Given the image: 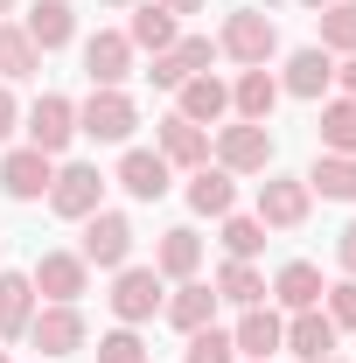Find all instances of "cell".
I'll list each match as a JSON object with an SVG mask.
<instances>
[{
	"instance_id": "cell-1",
	"label": "cell",
	"mask_w": 356,
	"mask_h": 363,
	"mask_svg": "<svg viewBox=\"0 0 356 363\" xmlns=\"http://www.w3.org/2000/svg\"><path fill=\"white\" fill-rule=\"evenodd\" d=\"M77 259H84L91 272L133 266V217H126V210H91V217H84V238H77Z\"/></svg>"
},
{
	"instance_id": "cell-2",
	"label": "cell",
	"mask_w": 356,
	"mask_h": 363,
	"mask_svg": "<svg viewBox=\"0 0 356 363\" xmlns=\"http://www.w3.org/2000/svg\"><path fill=\"white\" fill-rule=\"evenodd\" d=\"M217 56L245 63V70L272 63V56H279V28H272V14H259V7H238V14H223V28H217Z\"/></svg>"
},
{
	"instance_id": "cell-3",
	"label": "cell",
	"mask_w": 356,
	"mask_h": 363,
	"mask_svg": "<svg viewBox=\"0 0 356 363\" xmlns=\"http://www.w3.org/2000/svg\"><path fill=\"white\" fill-rule=\"evenodd\" d=\"M112 315H119V328H140V321H154L161 315V301H168V279L154 266H119L112 272Z\"/></svg>"
},
{
	"instance_id": "cell-4",
	"label": "cell",
	"mask_w": 356,
	"mask_h": 363,
	"mask_svg": "<svg viewBox=\"0 0 356 363\" xmlns=\"http://www.w3.org/2000/svg\"><path fill=\"white\" fill-rule=\"evenodd\" d=\"M210 161H217V168H230V175H272V126H252V119L217 126Z\"/></svg>"
},
{
	"instance_id": "cell-5",
	"label": "cell",
	"mask_w": 356,
	"mask_h": 363,
	"mask_svg": "<svg viewBox=\"0 0 356 363\" xmlns=\"http://www.w3.org/2000/svg\"><path fill=\"white\" fill-rule=\"evenodd\" d=\"M133 126H140V105L126 91H91L84 105H77V133L98 140V147H126Z\"/></svg>"
},
{
	"instance_id": "cell-6",
	"label": "cell",
	"mask_w": 356,
	"mask_h": 363,
	"mask_svg": "<svg viewBox=\"0 0 356 363\" xmlns=\"http://www.w3.org/2000/svg\"><path fill=\"white\" fill-rule=\"evenodd\" d=\"M49 182H56V161H49L43 147H28V140H21V147H7V154H0V196H7V203H43Z\"/></svg>"
},
{
	"instance_id": "cell-7",
	"label": "cell",
	"mask_w": 356,
	"mask_h": 363,
	"mask_svg": "<svg viewBox=\"0 0 356 363\" xmlns=\"http://www.w3.org/2000/svg\"><path fill=\"white\" fill-rule=\"evenodd\" d=\"M49 210L70 217V224H84L91 210H105V175H98L91 161H63L56 182H49Z\"/></svg>"
},
{
	"instance_id": "cell-8",
	"label": "cell",
	"mask_w": 356,
	"mask_h": 363,
	"mask_svg": "<svg viewBox=\"0 0 356 363\" xmlns=\"http://www.w3.org/2000/svg\"><path fill=\"white\" fill-rule=\"evenodd\" d=\"M21 133H28V147H43L49 161H56V154L77 140V105H70L63 91H43V98L21 112Z\"/></svg>"
},
{
	"instance_id": "cell-9",
	"label": "cell",
	"mask_w": 356,
	"mask_h": 363,
	"mask_svg": "<svg viewBox=\"0 0 356 363\" xmlns=\"http://www.w3.org/2000/svg\"><path fill=\"white\" fill-rule=\"evenodd\" d=\"M28 279H35V301H56V308H77L91 294V266L77 252H43V259L28 266Z\"/></svg>"
},
{
	"instance_id": "cell-10",
	"label": "cell",
	"mask_w": 356,
	"mask_h": 363,
	"mask_svg": "<svg viewBox=\"0 0 356 363\" xmlns=\"http://www.w3.org/2000/svg\"><path fill=\"white\" fill-rule=\"evenodd\" d=\"M21 342H35L43 357H77V350L91 342V328H84V308H56V301H43Z\"/></svg>"
},
{
	"instance_id": "cell-11",
	"label": "cell",
	"mask_w": 356,
	"mask_h": 363,
	"mask_svg": "<svg viewBox=\"0 0 356 363\" xmlns=\"http://www.w3.org/2000/svg\"><path fill=\"white\" fill-rule=\"evenodd\" d=\"M133 56H140V49L126 43V28H98V35L84 43V77H91V91H126Z\"/></svg>"
},
{
	"instance_id": "cell-12",
	"label": "cell",
	"mask_w": 356,
	"mask_h": 363,
	"mask_svg": "<svg viewBox=\"0 0 356 363\" xmlns=\"http://www.w3.org/2000/svg\"><path fill=\"white\" fill-rule=\"evenodd\" d=\"M308 210H314V196H308L301 175H266L259 182V210H252V217H259L266 230H301Z\"/></svg>"
},
{
	"instance_id": "cell-13",
	"label": "cell",
	"mask_w": 356,
	"mask_h": 363,
	"mask_svg": "<svg viewBox=\"0 0 356 363\" xmlns=\"http://www.w3.org/2000/svg\"><path fill=\"white\" fill-rule=\"evenodd\" d=\"M154 154H161L175 175H196V168H210V126H189L182 112H168V119L154 126Z\"/></svg>"
},
{
	"instance_id": "cell-14",
	"label": "cell",
	"mask_w": 356,
	"mask_h": 363,
	"mask_svg": "<svg viewBox=\"0 0 356 363\" xmlns=\"http://www.w3.org/2000/svg\"><path fill=\"white\" fill-rule=\"evenodd\" d=\"M321 294H328V279H321V266L314 259H287V266L266 279V301L279 308V315H301V308H321Z\"/></svg>"
},
{
	"instance_id": "cell-15",
	"label": "cell",
	"mask_w": 356,
	"mask_h": 363,
	"mask_svg": "<svg viewBox=\"0 0 356 363\" xmlns=\"http://www.w3.org/2000/svg\"><path fill=\"white\" fill-rule=\"evenodd\" d=\"M230 342H238V357H245V363L279 357V342H287V315H279L272 301H259V308H238V328H230Z\"/></svg>"
},
{
	"instance_id": "cell-16",
	"label": "cell",
	"mask_w": 356,
	"mask_h": 363,
	"mask_svg": "<svg viewBox=\"0 0 356 363\" xmlns=\"http://www.w3.org/2000/svg\"><path fill=\"white\" fill-rule=\"evenodd\" d=\"M279 91H287V98H308V105H321V98L335 91V56H328L321 43L294 49V56H287V70H279Z\"/></svg>"
},
{
	"instance_id": "cell-17",
	"label": "cell",
	"mask_w": 356,
	"mask_h": 363,
	"mask_svg": "<svg viewBox=\"0 0 356 363\" xmlns=\"http://www.w3.org/2000/svg\"><path fill=\"white\" fill-rule=\"evenodd\" d=\"M112 182H119L133 203H161V196L175 189V168H168L154 147H126V154H119V175H112Z\"/></svg>"
},
{
	"instance_id": "cell-18",
	"label": "cell",
	"mask_w": 356,
	"mask_h": 363,
	"mask_svg": "<svg viewBox=\"0 0 356 363\" xmlns=\"http://www.w3.org/2000/svg\"><path fill=\"white\" fill-rule=\"evenodd\" d=\"M287 91H279V70H238V84H230V119H252V126H272V105H279Z\"/></svg>"
},
{
	"instance_id": "cell-19",
	"label": "cell",
	"mask_w": 356,
	"mask_h": 363,
	"mask_svg": "<svg viewBox=\"0 0 356 363\" xmlns=\"http://www.w3.org/2000/svg\"><path fill=\"white\" fill-rule=\"evenodd\" d=\"M161 315L175 335H196V328H210L217 321V286H203V279H175V294L161 301Z\"/></svg>"
},
{
	"instance_id": "cell-20",
	"label": "cell",
	"mask_w": 356,
	"mask_h": 363,
	"mask_svg": "<svg viewBox=\"0 0 356 363\" xmlns=\"http://www.w3.org/2000/svg\"><path fill=\"white\" fill-rule=\"evenodd\" d=\"M175 112L189 126H217V119H230V84H223L217 70H203V77H189L175 91Z\"/></svg>"
},
{
	"instance_id": "cell-21",
	"label": "cell",
	"mask_w": 356,
	"mask_h": 363,
	"mask_svg": "<svg viewBox=\"0 0 356 363\" xmlns=\"http://www.w3.org/2000/svg\"><path fill=\"white\" fill-rule=\"evenodd\" d=\"M335 342H343L335 321L321 315V308H301V315H287V342H279V350L301 357V363H321V357H335Z\"/></svg>"
},
{
	"instance_id": "cell-22",
	"label": "cell",
	"mask_w": 356,
	"mask_h": 363,
	"mask_svg": "<svg viewBox=\"0 0 356 363\" xmlns=\"http://www.w3.org/2000/svg\"><path fill=\"white\" fill-rule=\"evenodd\" d=\"M21 28H28V43L43 49H70L77 43V7H70V0H35V7H28V14H21Z\"/></svg>"
},
{
	"instance_id": "cell-23",
	"label": "cell",
	"mask_w": 356,
	"mask_h": 363,
	"mask_svg": "<svg viewBox=\"0 0 356 363\" xmlns=\"http://www.w3.org/2000/svg\"><path fill=\"white\" fill-rule=\"evenodd\" d=\"M182 196H189V210H196V217H230V210H238V175L210 161V168H196V175H189Z\"/></svg>"
},
{
	"instance_id": "cell-24",
	"label": "cell",
	"mask_w": 356,
	"mask_h": 363,
	"mask_svg": "<svg viewBox=\"0 0 356 363\" xmlns=\"http://www.w3.org/2000/svg\"><path fill=\"white\" fill-rule=\"evenodd\" d=\"M35 321V279L28 272H0V342H21Z\"/></svg>"
},
{
	"instance_id": "cell-25",
	"label": "cell",
	"mask_w": 356,
	"mask_h": 363,
	"mask_svg": "<svg viewBox=\"0 0 356 363\" xmlns=\"http://www.w3.org/2000/svg\"><path fill=\"white\" fill-rule=\"evenodd\" d=\"M28 77H43V49L28 43L21 21H0V84H28Z\"/></svg>"
},
{
	"instance_id": "cell-26",
	"label": "cell",
	"mask_w": 356,
	"mask_h": 363,
	"mask_svg": "<svg viewBox=\"0 0 356 363\" xmlns=\"http://www.w3.org/2000/svg\"><path fill=\"white\" fill-rule=\"evenodd\" d=\"M196 266H203V238H196L189 224L161 230V245H154V272H161V279H196Z\"/></svg>"
},
{
	"instance_id": "cell-27",
	"label": "cell",
	"mask_w": 356,
	"mask_h": 363,
	"mask_svg": "<svg viewBox=\"0 0 356 363\" xmlns=\"http://www.w3.org/2000/svg\"><path fill=\"white\" fill-rule=\"evenodd\" d=\"M301 182H308V196H321V203H356V154H321Z\"/></svg>"
},
{
	"instance_id": "cell-28",
	"label": "cell",
	"mask_w": 356,
	"mask_h": 363,
	"mask_svg": "<svg viewBox=\"0 0 356 363\" xmlns=\"http://www.w3.org/2000/svg\"><path fill=\"white\" fill-rule=\"evenodd\" d=\"M126 43L147 49V56H161V49L182 43V21L168 14V7H154V0H147V7H133V21H126Z\"/></svg>"
},
{
	"instance_id": "cell-29",
	"label": "cell",
	"mask_w": 356,
	"mask_h": 363,
	"mask_svg": "<svg viewBox=\"0 0 356 363\" xmlns=\"http://www.w3.org/2000/svg\"><path fill=\"white\" fill-rule=\"evenodd\" d=\"M210 286H217V301H230V308H259L266 301V272L252 266V259H223Z\"/></svg>"
},
{
	"instance_id": "cell-30",
	"label": "cell",
	"mask_w": 356,
	"mask_h": 363,
	"mask_svg": "<svg viewBox=\"0 0 356 363\" xmlns=\"http://www.w3.org/2000/svg\"><path fill=\"white\" fill-rule=\"evenodd\" d=\"M321 154H356V98H321Z\"/></svg>"
},
{
	"instance_id": "cell-31",
	"label": "cell",
	"mask_w": 356,
	"mask_h": 363,
	"mask_svg": "<svg viewBox=\"0 0 356 363\" xmlns=\"http://www.w3.org/2000/svg\"><path fill=\"white\" fill-rule=\"evenodd\" d=\"M314 21H321V49H328V56H350V49H356V0L321 7Z\"/></svg>"
},
{
	"instance_id": "cell-32",
	"label": "cell",
	"mask_w": 356,
	"mask_h": 363,
	"mask_svg": "<svg viewBox=\"0 0 356 363\" xmlns=\"http://www.w3.org/2000/svg\"><path fill=\"white\" fill-rule=\"evenodd\" d=\"M189 350H182V363H238V342H230V328H196V335H182Z\"/></svg>"
},
{
	"instance_id": "cell-33",
	"label": "cell",
	"mask_w": 356,
	"mask_h": 363,
	"mask_svg": "<svg viewBox=\"0 0 356 363\" xmlns=\"http://www.w3.org/2000/svg\"><path fill=\"white\" fill-rule=\"evenodd\" d=\"M217 224H223V252H230V259H259V252H266V224H259V217H238V210H230Z\"/></svg>"
},
{
	"instance_id": "cell-34",
	"label": "cell",
	"mask_w": 356,
	"mask_h": 363,
	"mask_svg": "<svg viewBox=\"0 0 356 363\" xmlns=\"http://www.w3.org/2000/svg\"><path fill=\"white\" fill-rule=\"evenodd\" d=\"M321 315L335 321V335H350V328H356V279H350V272H343V279L321 294Z\"/></svg>"
},
{
	"instance_id": "cell-35",
	"label": "cell",
	"mask_w": 356,
	"mask_h": 363,
	"mask_svg": "<svg viewBox=\"0 0 356 363\" xmlns=\"http://www.w3.org/2000/svg\"><path fill=\"white\" fill-rule=\"evenodd\" d=\"M98 363H147L140 328H112V335H98Z\"/></svg>"
},
{
	"instance_id": "cell-36",
	"label": "cell",
	"mask_w": 356,
	"mask_h": 363,
	"mask_svg": "<svg viewBox=\"0 0 356 363\" xmlns=\"http://www.w3.org/2000/svg\"><path fill=\"white\" fill-rule=\"evenodd\" d=\"M335 266H343V272L356 279V217L343 224V238H335Z\"/></svg>"
},
{
	"instance_id": "cell-37",
	"label": "cell",
	"mask_w": 356,
	"mask_h": 363,
	"mask_svg": "<svg viewBox=\"0 0 356 363\" xmlns=\"http://www.w3.org/2000/svg\"><path fill=\"white\" fill-rule=\"evenodd\" d=\"M14 126H21V105H14V91L0 84V147L14 140Z\"/></svg>"
},
{
	"instance_id": "cell-38",
	"label": "cell",
	"mask_w": 356,
	"mask_h": 363,
	"mask_svg": "<svg viewBox=\"0 0 356 363\" xmlns=\"http://www.w3.org/2000/svg\"><path fill=\"white\" fill-rule=\"evenodd\" d=\"M335 84H343V98H356V49L343 56V63H335Z\"/></svg>"
},
{
	"instance_id": "cell-39",
	"label": "cell",
	"mask_w": 356,
	"mask_h": 363,
	"mask_svg": "<svg viewBox=\"0 0 356 363\" xmlns=\"http://www.w3.org/2000/svg\"><path fill=\"white\" fill-rule=\"evenodd\" d=\"M154 7H168L175 21H182V14H203V0H154Z\"/></svg>"
},
{
	"instance_id": "cell-40",
	"label": "cell",
	"mask_w": 356,
	"mask_h": 363,
	"mask_svg": "<svg viewBox=\"0 0 356 363\" xmlns=\"http://www.w3.org/2000/svg\"><path fill=\"white\" fill-rule=\"evenodd\" d=\"M301 7H314V14H321V7H335V0H301Z\"/></svg>"
},
{
	"instance_id": "cell-41",
	"label": "cell",
	"mask_w": 356,
	"mask_h": 363,
	"mask_svg": "<svg viewBox=\"0 0 356 363\" xmlns=\"http://www.w3.org/2000/svg\"><path fill=\"white\" fill-rule=\"evenodd\" d=\"M7 14H14V0H0V21H7Z\"/></svg>"
},
{
	"instance_id": "cell-42",
	"label": "cell",
	"mask_w": 356,
	"mask_h": 363,
	"mask_svg": "<svg viewBox=\"0 0 356 363\" xmlns=\"http://www.w3.org/2000/svg\"><path fill=\"white\" fill-rule=\"evenodd\" d=\"M105 7H133V0H105Z\"/></svg>"
},
{
	"instance_id": "cell-43",
	"label": "cell",
	"mask_w": 356,
	"mask_h": 363,
	"mask_svg": "<svg viewBox=\"0 0 356 363\" xmlns=\"http://www.w3.org/2000/svg\"><path fill=\"white\" fill-rule=\"evenodd\" d=\"M0 363H14V357H7V350H0Z\"/></svg>"
},
{
	"instance_id": "cell-44",
	"label": "cell",
	"mask_w": 356,
	"mask_h": 363,
	"mask_svg": "<svg viewBox=\"0 0 356 363\" xmlns=\"http://www.w3.org/2000/svg\"><path fill=\"white\" fill-rule=\"evenodd\" d=\"M321 363H343V357H321Z\"/></svg>"
},
{
	"instance_id": "cell-45",
	"label": "cell",
	"mask_w": 356,
	"mask_h": 363,
	"mask_svg": "<svg viewBox=\"0 0 356 363\" xmlns=\"http://www.w3.org/2000/svg\"><path fill=\"white\" fill-rule=\"evenodd\" d=\"M266 363H279V357H266Z\"/></svg>"
}]
</instances>
